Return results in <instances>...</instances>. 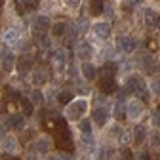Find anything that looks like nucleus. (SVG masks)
Wrapping results in <instances>:
<instances>
[{"mask_svg": "<svg viewBox=\"0 0 160 160\" xmlns=\"http://www.w3.org/2000/svg\"><path fill=\"white\" fill-rule=\"evenodd\" d=\"M69 74H71V76H76V74H78V69H76L74 65H71V67H69Z\"/></svg>", "mask_w": 160, "mask_h": 160, "instance_id": "39", "label": "nucleus"}, {"mask_svg": "<svg viewBox=\"0 0 160 160\" xmlns=\"http://www.w3.org/2000/svg\"><path fill=\"white\" fill-rule=\"evenodd\" d=\"M120 156H122V160H133V154H132V151H130V149H122Z\"/></svg>", "mask_w": 160, "mask_h": 160, "instance_id": "35", "label": "nucleus"}, {"mask_svg": "<svg viewBox=\"0 0 160 160\" xmlns=\"http://www.w3.org/2000/svg\"><path fill=\"white\" fill-rule=\"evenodd\" d=\"M118 48L122 50V52H126V53H132L135 48H137V40L135 38H132V36H118Z\"/></svg>", "mask_w": 160, "mask_h": 160, "instance_id": "4", "label": "nucleus"}, {"mask_svg": "<svg viewBox=\"0 0 160 160\" xmlns=\"http://www.w3.org/2000/svg\"><path fill=\"white\" fill-rule=\"evenodd\" d=\"M116 69H118L116 63H105L101 72H103V76H114L116 74Z\"/></svg>", "mask_w": 160, "mask_h": 160, "instance_id": "29", "label": "nucleus"}, {"mask_svg": "<svg viewBox=\"0 0 160 160\" xmlns=\"http://www.w3.org/2000/svg\"><path fill=\"white\" fill-rule=\"evenodd\" d=\"M55 133H57V145L65 152H71L74 149V143H72V133L69 132V128H59L55 130Z\"/></svg>", "mask_w": 160, "mask_h": 160, "instance_id": "2", "label": "nucleus"}, {"mask_svg": "<svg viewBox=\"0 0 160 160\" xmlns=\"http://www.w3.org/2000/svg\"><path fill=\"white\" fill-rule=\"evenodd\" d=\"M158 21V15L154 13V10H145V25L147 27H154Z\"/></svg>", "mask_w": 160, "mask_h": 160, "instance_id": "24", "label": "nucleus"}, {"mask_svg": "<svg viewBox=\"0 0 160 160\" xmlns=\"http://www.w3.org/2000/svg\"><path fill=\"white\" fill-rule=\"evenodd\" d=\"M53 59H55L57 65H63V63L67 61V52H65V50H57L55 55H53Z\"/></svg>", "mask_w": 160, "mask_h": 160, "instance_id": "30", "label": "nucleus"}, {"mask_svg": "<svg viewBox=\"0 0 160 160\" xmlns=\"http://www.w3.org/2000/svg\"><path fill=\"white\" fill-rule=\"evenodd\" d=\"M126 86H128L130 92H133V93H137V95H141L143 99L149 95V93H147V88H145V82H143V78L137 76V74H132V76L128 78Z\"/></svg>", "mask_w": 160, "mask_h": 160, "instance_id": "3", "label": "nucleus"}, {"mask_svg": "<svg viewBox=\"0 0 160 160\" xmlns=\"http://www.w3.org/2000/svg\"><path fill=\"white\" fill-rule=\"evenodd\" d=\"M34 147H36L38 152H48L50 147H52L50 137H38V139H36V143H34Z\"/></svg>", "mask_w": 160, "mask_h": 160, "instance_id": "14", "label": "nucleus"}, {"mask_svg": "<svg viewBox=\"0 0 160 160\" xmlns=\"http://www.w3.org/2000/svg\"><path fill=\"white\" fill-rule=\"evenodd\" d=\"M143 114V103L141 101H132L130 105H128V116L130 118H137V116H141Z\"/></svg>", "mask_w": 160, "mask_h": 160, "instance_id": "12", "label": "nucleus"}, {"mask_svg": "<svg viewBox=\"0 0 160 160\" xmlns=\"http://www.w3.org/2000/svg\"><path fill=\"white\" fill-rule=\"evenodd\" d=\"M2 149H4L6 152H13V151H17V139H15L13 135L4 137V141H2Z\"/></svg>", "mask_w": 160, "mask_h": 160, "instance_id": "15", "label": "nucleus"}, {"mask_svg": "<svg viewBox=\"0 0 160 160\" xmlns=\"http://www.w3.org/2000/svg\"><path fill=\"white\" fill-rule=\"evenodd\" d=\"M29 160H36V158H34V156H29Z\"/></svg>", "mask_w": 160, "mask_h": 160, "instance_id": "47", "label": "nucleus"}, {"mask_svg": "<svg viewBox=\"0 0 160 160\" xmlns=\"http://www.w3.org/2000/svg\"><path fill=\"white\" fill-rule=\"evenodd\" d=\"M13 65H17L15 57H13L12 53L4 55V59H2V69H4V72H12V71H13Z\"/></svg>", "mask_w": 160, "mask_h": 160, "instance_id": "17", "label": "nucleus"}, {"mask_svg": "<svg viewBox=\"0 0 160 160\" xmlns=\"http://www.w3.org/2000/svg\"><path fill=\"white\" fill-rule=\"evenodd\" d=\"M156 160H160V154H158V158H156Z\"/></svg>", "mask_w": 160, "mask_h": 160, "instance_id": "50", "label": "nucleus"}, {"mask_svg": "<svg viewBox=\"0 0 160 160\" xmlns=\"http://www.w3.org/2000/svg\"><path fill=\"white\" fill-rule=\"evenodd\" d=\"M80 132H82V133L92 132V122H90V120H80Z\"/></svg>", "mask_w": 160, "mask_h": 160, "instance_id": "32", "label": "nucleus"}, {"mask_svg": "<svg viewBox=\"0 0 160 160\" xmlns=\"http://www.w3.org/2000/svg\"><path fill=\"white\" fill-rule=\"evenodd\" d=\"M2 59H4V52H2V50H0V61H2Z\"/></svg>", "mask_w": 160, "mask_h": 160, "instance_id": "44", "label": "nucleus"}, {"mask_svg": "<svg viewBox=\"0 0 160 160\" xmlns=\"http://www.w3.org/2000/svg\"><path fill=\"white\" fill-rule=\"evenodd\" d=\"M99 88L105 93H112L116 92V82H114V76H103L101 82H99Z\"/></svg>", "mask_w": 160, "mask_h": 160, "instance_id": "8", "label": "nucleus"}, {"mask_svg": "<svg viewBox=\"0 0 160 160\" xmlns=\"http://www.w3.org/2000/svg\"><path fill=\"white\" fill-rule=\"evenodd\" d=\"M128 114V107H124L122 105V101H118L116 105H114V111H112V116L116 118V120H120V118H124Z\"/></svg>", "mask_w": 160, "mask_h": 160, "instance_id": "22", "label": "nucleus"}, {"mask_svg": "<svg viewBox=\"0 0 160 160\" xmlns=\"http://www.w3.org/2000/svg\"><path fill=\"white\" fill-rule=\"evenodd\" d=\"M8 126H10L12 130H23V128H25V114H23V112L12 114L10 120H8Z\"/></svg>", "mask_w": 160, "mask_h": 160, "instance_id": "6", "label": "nucleus"}, {"mask_svg": "<svg viewBox=\"0 0 160 160\" xmlns=\"http://www.w3.org/2000/svg\"><path fill=\"white\" fill-rule=\"evenodd\" d=\"M50 160H53V158H50Z\"/></svg>", "mask_w": 160, "mask_h": 160, "instance_id": "51", "label": "nucleus"}, {"mask_svg": "<svg viewBox=\"0 0 160 160\" xmlns=\"http://www.w3.org/2000/svg\"><path fill=\"white\" fill-rule=\"evenodd\" d=\"M31 99H32L34 105H44V101H46V99H44V93L40 92V90H32V92H31Z\"/></svg>", "mask_w": 160, "mask_h": 160, "instance_id": "27", "label": "nucleus"}, {"mask_svg": "<svg viewBox=\"0 0 160 160\" xmlns=\"http://www.w3.org/2000/svg\"><path fill=\"white\" fill-rule=\"evenodd\" d=\"M82 74H84L86 80H93V78L97 76V69H95L92 63H84V65H82Z\"/></svg>", "mask_w": 160, "mask_h": 160, "instance_id": "18", "label": "nucleus"}, {"mask_svg": "<svg viewBox=\"0 0 160 160\" xmlns=\"http://www.w3.org/2000/svg\"><path fill=\"white\" fill-rule=\"evenodd\" d=\"M78 34H80V27H78V25H71V27H67L65 36H67L69 42H74V38H76Z\"/></svg>", "mask_w": 160, "mask_h": 160, "instance_id": "26", "label": "nucleus"}, {"mask_svg": "<svg viewBox=\"0 0 160 160\" xmlns=\"http://www.w3.org/2000/svg\"><path fill=\"white\" fill-rule=\"evenodd\" d=\"M34 29H36V32H46L48 29H52L50 17H46V15H38V17L34 19Z\"/></svg>", "mask_w": 160, "mask_h": 160, "instance_id": "7", "label": "nucleus"}, {"mask_svg": "<svg viewBox=\"0 0 160 160\" xmlns=\"http://www.w3.org/2000/svg\"><path fill=\"white\" fill-rule=\"evenodd\" d=\"M57 160H72V158H71L67 152H63V154H59V158H57Z\"/></svg>", "mask_w": 160, "mask_h": 160, "instance_id": "42", "label": "nucleus"}, {"mask_svg": "<svg viewBox=\"0 0 160 160\" xmlns=\"http://www.w3.org/2000/svg\"><path fill=\"white\" fill-rule=\"evenodd\" d=\"M2 4H4V0H0V6H2Z\"/></svg>", "mask_w": 160, "mask_h": 160, "instance_id": "49", "label": "nucleus"}, {"mask_svg": "<svg viewBox=\"0 0 160 160\" xmlns=\"http://www.w3.org/2000/svg\"><path fill=\"white\" fill-rule=\"evenodd\" d=\"M130 139H132L130 132H128V130H124L122 133L118 135V143H120V145H128V143H130Z\"/></svg>", "mask_w": 160, "mask_h": 160, "instance_id": "31", "label": "nucleus"}, {"mask_svg": "<svg viewBox=\"0 0 160 160\" xmlns=\"http://www.w3.org/2000/svg\"><path fill=\"white\" fill-rule=\"evenodd\" d=\"M151 88H152V92H154V93H158V95H160V76H156L152 82H151Z\"/></svg>", "mask_w": 160, "mask_h": 160, "instance_id": "34", "label": "nucleus"}, {"mask_svg": "<svg viewBox=\"0 0 160 160\" xmlns=\"http://www.w3.org/2000/svg\"><path fill=\"white\" fill-rule=\"evenodd\" d=\"M63 2H65L71 10H74V8H78V6H80V0H63Z\"/></svg>", "mask_w": 160, "mask_h": 160, "instance_id": "36", "label": "nucleus"}, {"mask_svg": "<svg viewBox=\"0 0 160 160\" xmlns=\"http://www.w3.org/2000/svg\"><path fill=\"white\" fill-rule=\"evenodd\" d=\"M156 27H160V17H158V21H156Z\"/></svg>", "mask_w": 160, "mask_h": 160, "instance_id": "46", "label": "nucleus"}, {"mask_svg": "<svg viewBox=\"0 0 160 160\" xmlns=\"http://www.w3.org/2000/svg\"><path fill=\"white\" fill-rule=\"evenodd\" d=\"M93 32H95L97 38L107 40V38L111 36V25H109V23H97V25L93 27Z\"/></svg>", "mask_w": 160, "mask_h": 160, "instance_id": "10", "label": "nucleus"}, {"mask_svg": "<svg viewBox=\"0 0 160 160\" xmlns=\"http://www.w3.org/2000/svg\"><path fill=\"white\" fill-rule=\"evenodd\" d=\"M109 116H111V112H109L105 107H99V109L93 111V120H95L99 126H105L107 120H109Z\"/></svg>", "mask_w": 160, "mask_h": 160, "instance_id": "9", "label": "nucleus"}, {"mask_svg": "<svg viewBox=\"0 0 160 160\" xmlns=\"http://www.w3.org/2000/svg\"><path fill=\"white\" fill-rule=\"evenodd\" d=\"M152 124H154L156 128H160V112H154V114H152Z\"/></svg>", "mask_w": 160, "mask_h": 160, "instance_id": "37", "label": "nucleus"}, {"mask_svg": "<svg viewBox=\"0 0 160 160\" xmlns=\"http://www.w3.org/2000/svg\"><path fill=\"white\" fill-rule=\"evenodd\" d=\"M19 103H21V109H23V114L25 116H31L34 112V103L32 99H19Z\"/></svg>", "mask_w": 160, "mask_h": 160, "instance_id": "20", "label": "nucleus"}, {"mask_svg": "<svg viewBox=\"0 0 160 160\" xmlns=\"http://www.w3.org/2000/svg\"><path fill=\"white\" fill-rule=\"evenodd\" d=\"M86 111H88V99H84V97L72 99V101L67 105V109H65V116L71 118V120L82 118V116L86 114Z\"/></svg>", "mask_w": 160, "mask_h": 160, "instance_id": "1", "label": "nucleus"}, {"mask_svg": "<svg viewBox=\"0 0 160 160\" xmlns=\"http://www.w3.org/2000/svg\"><path fill=\"white\" fill-rule=\"evenodd\" d=\"M6 160H19L17 156H10V158H6Z\"/></svg>", "mask_w": 160, "mask_h": 160, "instance_id": "45", "label": "nucleus"}, {"mask_svg": "<svg viewBox=\"0 0 160 160\" xmlns=\"http://www.w3.org/2000/svg\"><path fill=\"white\" fill-rule=\"evenodd\" d=\"M156 69H158V71H160V63H158V65H156Z\"/></svg>", "mask_w": 160, "mask_h": 160, "instance_id": "48", "label": "nucleus"}, {"mask_svg": "<svg viewBox=\"0 0 160 160\" xmlns=\"http://www.w3.org/2000/svg\"><path fill=\"white\" fill-rule=\"evenodd\" d=\"M72 99H74V97H72V93H71L69 90H63V92H59V93H57V101L61 103V105H69Z\"/></svg>", "mask_w": 160, "mask_h": 160, "instance_id": "23", "label": "nucleus"}, {"mask_svg": "<svg viewBox=\"0 0 160 160\" xmlns=\"http://www.w3.org/2000/svg\"><path fill=\"white\" fill-rule=\"evenodd\" d=\"M133 141H135L137 145H141V143L145 141V128H143V126H137V128L133 130Z\"/></svg>", "mask_w": 160, "mask_h": 160, "instance_id": "25", "label": "nucleus"}, {"mask_svg": "<svg viewBox=\"0 0 160 160\" xmlns=\"http://www.w3.org/2000/svg\"><path fill=\"white\" fill-rule=\"evenodd\" d=\"M139 160H151L149 152H141V154H139Z\"/></svg>", "mask_w": 160, "mask_h": 160, "instance_id": "41", "label": "nucleus"}, {"mask_svg": "<svg viewBox=\"0 0 160 160\" xmlns=\"http://www.w3.org/2000/svg\"><path fill=\"white\" fill-rule=\"evenodd\" d=\"M32 63H34V61H32L31 55H21V57L17 59V65H15V67H17L19 74H27V72L32 69Z\"/></svg>", "mask_w": 160, "mask_h": 160, "instance_id": "5", "label": "nucleus"}, {"mask_svg": "<svg viewBox=\"0 0 160 160\" xmlns=\"http://www.w3.org/2000/svg\"><path fill=\"white\" fill-rule=\"evenodd\" d=\"M46 80H48V74H46V71L42 67H38V69L32 71V84L34 86H44Z\"/></svg>", "mask_w": 160, "mask_h": 160, "instance_id": "11", "label": "nucleus"}, {"mask_svg": "<svg viewBox=\"0 0 160 160\" xmlns=\"http://www.w3.org/2000/svg\"><path fill=\"white\" fill-rule=\"evenodd\" d=\"M17 38H19V34H17V31H13V29H8V31L4 32L6 44H13V42H17Z\"/></svg>", "mask_w": 160, "mask_h": 160, "instance_id": "28", "label": "nucleus"}, {"mask_svg": "<svg viewBox=\"0 0 160 160\" xmlns=\"http://www.w3.org/2000/svg\"><path fill=\"white\" fill-rule=\"evenodd\" d=\"M6 93H8L10 99H21V93H19V90H15V88H6Z\"/></svg>", "mask_w": 160, "mask_h": 160, "instance_id": "33", "label": "nucleus"}, {"mask_svg": "<svg viewBox=\"0 0 160 160\" xmlns=\"http://www.w3.org/2000/svg\"><path fill=\"white\" fill-rule=\"evenodd\" d=\"M152 143H154V147H156V149H160V137H158V135H154Z\"/></svg>", "mask_w": 160, "mask_h": 160, "instance_id": "40", "label": "nucleus"}, {"mask_svg": "<svg viewBox=\"0 0 160 160\" xmlns=\"http://www.w3.org/2000/svg\"><path fill=\"white\" fill-rule=\"evenodd\" d=\"M67 27H69V25L63 23V21L53 23V25H52V36H55V38H57V36H63V34L67 32Z\"/></svg>", "mask_w": 160, "mask_h": 160, "instance_id": "16", "label": "nucleus"}, {"mask_svg": "<svg viewBox=\"0 0 160 160\" xmlns=\"http://www.w3.org/2000/svg\"><path fill=\"white\" fill-rule=\"evenodd\" d=\"M76 55H78V57H82V59H86L88 55H92V46H90L88 42L78 44V46H76Z\"/></svg>", "mask_w": 160, "mask_h": 160, "instance_id": "19", "label": "nucleus"}, {"mask_svg": "<svg viewBox=\"0 0 160 160\" xmlns=\"http://www.w3.org/2000/svg\"><path fill=\"white\" fill-rule=\"evenodd\" d=\"M82 139H84V143H92V141H93L92 132H88V133H82Z\"/></svg>", "mask_w": 160, "mask_h": 160, "instance_id": "38", "label": "nucleus"}, {"mask_svg": "<svg viewBox=\"0 0 160 160\" xmlns=\"http://www.w3.org/2000/svg\"><path fill=\"white\" fill-rule=\"evenodd\" d=\"M139 2H141V0H128V4H130V6H137Z\"/></svg>", "mask_w": 160, "mask_h": 160, "instance_id": "43", "label": "nucleus"}, {"mask_svg": "<svg viewBox=\"0 0 160 160\" xmlns=\"http://www.w3.org/2000/svg\"><path fill=\"white\" fill-rule=\"evenodd\" d=\"M90 15H101L103 10H105V4H103V0H90Z\"/></svg>", "mask_w": 160, "mask_h": 160, "instance_id": "13", "label": "nucleus"}, {"mask_svg": "<svg viewBox=\"0 0 160 160\" xmlns=\"http://www.w3.org/2000/svg\"><path fill=\"white\" fill-rule=\"evenodd\" d=\"M34 42H36L40 48H44V50L50 48V38H48L44 32H36V34H34Z\"/></svg>", "mask_w": 160, "mask_h": 160, "instance_id": "21", "label": "nucleus"}]
</instances>
